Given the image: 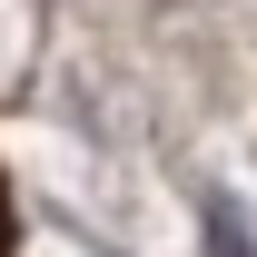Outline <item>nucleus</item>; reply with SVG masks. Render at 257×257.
Returning <instances> with one entry per match:
<instances>
[{
    "mask_svg": "<svg viewBox=\"0 0 257 257\" xmlns=\"http://www.w3.org/2000/svg\"><path fill=\"white\" fill-rule=\"evenodd\" d=\"M0 257H20V198H10V168H0Z\"/></svg>",
    "mask_w": 257,
    "mask_h": 257,
    "instance_id": "1",
    "label": "nucleus"
}]
</instances>
